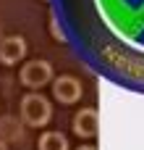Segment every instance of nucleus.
<instances>
[{
	"mask_svg": "<svg viewBox=\"0 0 144 150\" xmlns=\"http://www.w3.org/2000/svg\"><path fill=\"white\" fill-rule=\"evenodd\" d=\"M21 119L29 124V127H45L50 119H52V105L47 98L37 95V92H29L24 100H21Z\"/></svg>",
	"mask_w": 144,
	"mask_h": 150,
	"instance_id": "nucleus-1",
	"label": "nucleus"
},
{
	"mask_svg": "<svg viewBox=\"0 0 144 150\" xmlns=\"http://www.w3.org/2000/svg\"><path fill=\"white\" fill-rule=\"evenodd\" d=\"M24 55H26V40H24V37L13 34V37L0 40V63L16 66V63H21Z\"/></svg>",
	"mask_w": 144,
	"mask_h": 150,
	"instance_id": "nucleus-4",
	"label": "nucleus"
},
{
	"mask_svg": "<svg viewBox=\"0 0 144 150\" xmlns=\"http://www.w3.org/2000/svg\"><path fill=\"white\" fill-rule=\"evenodd\" d=\"M73 132H76L79 137H87V140L97 137V132H100V116H97V111H94V108L79 111V113L73 116Z\"/></svg>",
	"mask_w": 144,
	"mask_h": 150,
	"instance_id": "nucleus-5",
	"label": "nucleus"
},
{
	"mask_svg": "<svg viewBox=\"0 0 144 150\" xmlns=\"http://www.w3.org/2000/svg\"><path fill=\"white\" fill-rule=\"evenodd\" d=\"M76 150H97L94 145H81V148H76Z\"/></svg>",
	"mask_w": 144,
	"mask_h": 150,
	"instance_id": "nucleus-7",
	"label": "nucleus"
},
{
	"mask_svg": "<svg viewBox=\"0 0 144 150\" xmlns=\"http://www.w3.org/2000/svg\"><path fill=\"white\" fill-rule=\"evenodd\" d=\"M0 150H5V142H3V140H0Z\"/></svg>",
	"mask_w": 144,
	"mask_h": 150,
	"instance_id": "nucleus-8",
	"label": "nucleus"
},
{
	"mask_svg": "<svg viewBox=\"0 0 144 150\" xmlns=\"http://www.w3.org/2000/svg\"><path fill=\"white\" fill-rule=\"evenodd\" d=\"M21 84L29 90H39L47 82H52V66L50 61H29L26 66H21Z\"/></svg>",
	"mask_w": 144,
	"mask_h": 150,
	"instance_id": "nucleus-2",
	"label": "nucleus"
},
{
	"mask_svg": "<svg viewBox=\"0 0 144 150\" xmlns=\"http://www.w3.org/2000/svg\"><path fill=\"white\" fill-rule=\"evenodd\" d=\"M52 95H55V100H58V103L71 105V103H76V100L81 98V82H79L76 76L63 74V76L52 79Z\"/></svg>",
	"mask_w": 144,
	"mask_h": 150,
	"instance_id": "nucleus-3",
	"label": "nucleus"
},
{
	"mask_svg": "<svg viewBox=\"0 0 144 150\" xmlns=\"http://www.w3.org/2000/svg\"><path fill=\"white\" fill-rule=\"evenodd\" d=\"M39 150H68V140L60 134V132H45L37 142Z\"/></svg>",
	"mask_w": 144,
	"mask_h": 150,
	"instance_id": "nucleus-6",
	"label": "nucleus"
}]
</instances>
